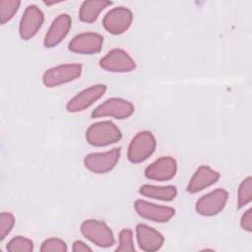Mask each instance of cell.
Segmentation results:
<instances>
[{"label":"cell","instance_id":"1","mask_svg":"<svg viewBox=\"0 0 252 252\" xmlns=\"http://www.w3.org/2000/svg\"><path fill=\"white\" fill-rule=\"evenodd\" d=\"M121 138L120 129L109 120L94 123L86 131V140L94 147H105L117 143Z\"/></svg>","mask_w":252,"mask_h":252},{"label":"cell","instance_id":"2","mask_svg":"<svg viewBox=\"0 0 252 252\" xmlns=\"http://www.w3.org/2000/svg\"><path fill=\"white\" fill-rule=\"evenodd\" d=\"M157 141L155 136L150 131H141L137 133L131 140L127 158L132 163H140L148 159L155 152Z\"/></svg>","mask_w":252,"mask_h":252},{"label":"cell","instance_id":"3","mask_svg":"<svg viewBox=\"0 0 252 252\" xmlns=\"http://www.w3.org/2000/svg\"><path fill=\"white\" fill-rule=\"evenodd\" d=\"M81 64H62L47 69L42 76V83L47 88L58 87L78 79L82 75Z\"/></svg>","mask_w":252,"mask_h":252},{"label":"cell","instance_id":"4","mask_svg":"<svg viewBox=\"0 0 252 252\" xmlns=\"http://www.w3.org/2000/svg\"><path fill=\"white\" fill-rule=\"evenodd\" d=\"M82 234L96 246L107 248L114 244V236L109 226L98 220H86L80 226Z\"/></svg>","mask_w":252,"mask_h":252},{"label":"cell","instance_id":"5","mask_svg":"<svg viewBox=\"0 0 252 252\" xmlns=\"http://www.w3.org/2000/svg\"><path fill=\"white\" fill-rule=\"evenodd\" d=\"M134 105L130 101L120 97H111L96 106L91 116L92 118L110 116L115 119L123 120L130 117L134 113Z\"/></svg>","mask_w":252,"mask_h":252},{"label":"cell","instance_id":"6","mask_svg":"<svg viewBox=\"0 0 252 252\" xmlns=\"http://www.w3.org/2000/svg\"><path fill=\"white\" fill-rule=\"evenodd\" d=\"M120 148H113L103 153L89 154L84 158L86 168L96 174H104L111 171L120 158Z\"/></svg>","mask_w":252,"mask_h":252},{"label":"cell","instance_id":"7","mask_svg":"<svg viewBox=\"0 0 252 252\" xmlns=\"http://www.w3.org/2000/svg\"><path fill=\"white\" fill-rule=\"evenodd\" d=\"M228 196V192L222 188H218L205 194L196 202L195 209L197 214L203 217H213L220 214L225 207Z\"/></svg>","mask_w":252,"mask_h":252},{"label":"cell","instance_id":"8","mask_svg":"<svg viewBox=\"0 0 252 252\" xmlns=\"http://www.w3.org/2000/svg\"><path fill=\"white\" fill-rule=\"evenodd\" d=\"M133 13L127 7L119 6L110 9L102 19V26L106 32L118 35L125 32L131 26Z\"/></svg>","mask_w":252,"mask_h":252},{"label":"cell","instance_id":"9","mask_svg":"<svg viewBox=\"0 0 252 252\" xmlns=\"http://www.w3.org/2000/svg\"><path fill=\"white\" fill-rule=\"evenodd\" d=\"M99 66L112 73H128L136 68V62L125 50L114 48L99 60Z\"/></svg>","mask_w":252,"mask_h":252},{"label":"cell","instance_id":"10","mask_svg":"<svg viewBox=\"0 0 252 252\" xmlns=\"http://www.w3.org/2000/svg\"><path fill=\"white\" fill-rule=\"evenodd\" d=\"M44 22V14L36 5H29L21 18L19 34L22 39L32 38L40 30Z\"/></svg>","mask_w":252,"mask_h":252},{"label":"cell","instance_id":"11","mask_svg":"<svg viewBox=\"0 0 252 252\" xmlns=\"http://www.w3.org/2000/svg\"><path fill=\"white\" fill-rule=\"evenodd\" d=\"M106 89L105 85L97 84L83 90L68 101L66 104L67 111L75 113L89 108L105 94Z\"/></svg>","mask_w":252,"mask_h":252},{"label":"cell","instance_id":"12","mask_svg":"<svg viewBox=\"0 0 252 252\" xmlns=\"http://www.w3.org/2000/svg\"><path fill=\"white\" fill-rule=\"evenodd\" d=\"M134 208L140 217L155 222H166L175 215V210L171 207L157 205L141 199L135 201Z\"/></svg>","mask_w":252,"mask_h":252},{"label":"cell","instance_id":"13","mask_svg":"<svg viewBox=\"0 0 252 252\" xmlns=\"http://www.w3.org/2000/svg\"><path fill=\"white\" fill-rule=\"evenodd\" d=\"M103 36L96 32H82L74 36L68 44L70 51L79 54H94L101 50Z\"/></svg>","mask_w":252,"mask_h":252},{"label":"cell","instance_id":"14","mask_svg":"<svg viewBox=\"0 0 252 252\" xmlns=\"http://www.w3.org/2000/svg\"><path fill=\"white\" fill-rule=\"evenodd\" d=\"M177 171L176 160L171 157H160L145 169V176L156 181H168Z\"/></svg>","mask_w":252,"mask_h":252},{"label":"cell","instance_id":"15","mask_svg":"<svg viewBox=\"0 0 252 252\" xmlns=\"http://www.w3.org/2000/svg\"><path fill=\"white\" fill-rule=\"evenodd\" d=\"M72 27V19L68 14L58 15L49 27L43 40L46 48H52L58 45L68 34Z\"/></svg>","mask_w":252,"mask_h":252},{"label":"cell","instance_id":"16","mask_svg":"<svg viewBox=\"0 0 252 252\" xmlns=\"http://www.w3.org/2000/svg\"><path fill=\"white\" fill-rule=\"evenodd\" d=\"M136 236L140 249L146 252L159 250L164 242L163 235L159 231L145 223L137 224Z\"/></svg>","mask_w":252,"mask_h":252},{"label":"cell","instance_id":"17","mask_svg":"<svg viewBox=\"0 0 252 252\" xmlns=\"http://www.w3.org/2000/svg\"><path fill=\"white\" fill-rule=\"evenodd\" d=\"M220 173L210 166L201 165L191 177L187 185V192L191 194L198 193L215 184L220 179Z\"/></svg>","mask_w":252,"mask_h":252},{"label":"cell","instance_id":"18","mask_svg":"<svg viewBox=\"0 0 252 252\" xmlns=\"http://www.w3.org/2000/svg\"><path fill=\"white\" fill-rule=\"evenodd\" d=\"M112 4L107 0H87L84 1L79 9V19L84 23H94L98 18L100 12Z\"/></svg>","mask_w":252,"mask_h":252},{"label":"cell","instance_id":"19","mask_svg":"<svg viewBox=\"0 0 252 252\" xmlns=\"http://www.w3.org/2000/svg\"><path fill=\"white\" fill-rule=\"evenodd\" d=\"M140 194L160 201H172L177 195V189L173 185L167 186H156L145 184L140 187Z\"/></svg>","mask_w":252,"mask_h":252},{"label":"cell","instance_id":"20","mask_svg":"<svg viewBox=\"0 0 252 252\" xmlns=\"http://www.w3.org/2000/svg\"><path fill=\"white\" fill-rule=\"evenodd\" d=\"M252 200V178L247 176L241 181L237 192V208L241 209L248 205Z\"/></svg>","mask_w":252,"mask_h":252},{"label":"cell","instance_id":"21","mask_svg":"<svg viewBox=\"0 0 252 252\" xmlns=\"http://www.w3.org/2000/svg\"><path fill=\"white\" fill-rule=\"evenodd\" d=\"M21 5V1L18 0H1L0 1V23L4 25L11 21L19 7Z\"/></svg>","mask_w":252,"mask_h":252},{"label":"cell","instance_id":"22","mask_svg":"<svg viewBox=\"0 0 252 252\" xmlns=\"http://www.w3.org/2000/svg\"><path fill=\"white\" fill-rule=\"evenodd\" d=\"M7 250L10 252H32L33 250V242L24 236H16L7 244Z\"/></svg>","mask_w":252,"mask_h":252},{"label":"cell","instance_id":"23","mask_svg":"<svg viewBox=\"0 0 252 252\" xmlns=\"http://www.w3.org/2000/svg\"><path fill=\"white\" fill-rule=\"evenodd\" d=\"M117 252L135 251L133 242V232L129 228H123L119 232V245L116 248Z\"/></svg>","mask_w":252,"mask_h":252},{"label":"cell","instance_id":"24","mask_svg":"<svg viewBox=\"0 0 252 252\" xmlns=\"http://www.w3.org/2000/svg\"><path fill=\"white\" fill-rule=\"evenodd\" d=\"M15 224V218L12 213L3 212L0 215V240L4 238L11 232Z\"/></svg>","mask_w":252,"mask_h":252},{"label":"cell","instance_id":"25","mask_svg":"<svg viewBox=\"0 0 252 252\" xmlns=\"http://www.w3.org/2000/svg\"><path fill=\"white\" fill-rule=\"evenodd\" d=\"M67 250V244L60 238L45 239L40 246L41 252H65Z\"/></svg>","mask_w":252,"mask_h":252},{"label":"cell","instance_id":"26","mask_svg":"<svg viewBox=\"0 0 252 252\" xmlns=\"http://www.w3.org/2000/svg\"><path fill=\"white\" fill-rule=\"evenodd\" d=\"M240 225L242 229L251 232L252 231V209L249 208L241 217Z\"/></svg>","mask_w":252,"mask_h":252},{"label":"cell","instance_id":"27","mask_svg":"<svg viewBox=\"0 0 252 252\" xmlns=\"http://www.w3.org/2000/svg\"><path fill=\"white\" fill-rule=\"evenodd\" d=\"M72 250L74 252H87V251H92V248L90 246H88L85 242H83L81 240H76L73 243Z\"/></svg>","mask_w":252,"mask_h":252}]
</instances>
